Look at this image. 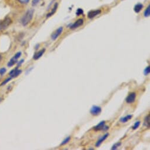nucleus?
I'll use <instances>...</instances> for the list:
<instances>
[{"label":"nucleus","mask_w":150,"mask_h":150,"mask_svg":"<svg viewBox=\"0 0 150 150\" xmlns=\"http://www.w3.org/2000/svg\"><path fill=\"white\" fill-rule=\"evenodd\" d=\"M34 11V10H28L21 19V23L24 26L28 25L32 20Z\"/></svg>","instance_id":"1"},{"label":"nucleus","mask_w":150,"mask_h":150,"mask_svg":"<svg viewBox=\"0 0 150 150\" xmlns=\"http://www.w3.org/2000/svg\"><path fill=\"white\" fill-rule=\"evenodd\" d=\"M11 23V19L7 17L3 21L0 22V31L6 30Z\"/></svg>","instance_id":"2"},{"label":"nucleus","mask_w":150,"mask_h":150,"mask_svg":"<svg viewBox=\"0 0 150 150\" xmlns=\"http://www.w3.org/2000/svg\"><path fill=\"white\" fill-rule=\"evenodd\" d=\"M21 52H17L9 61V62L8 63V67H12L15 64H16L17 62V60L18 59L21 57Z\"/></svg>","instance_id":"3"},{"label":"nucleus","mask_w":150,"mask_h":150,"mask_svg":"<svg viewBox=\"0 0 150 150\" xmlns=\"http://www.w3.org/2000/svg\"><path fill=\"white\" fill-rule=\"evenodd\" d=\"M101 108L98 106L94 105L92 107V108L90 110V112L93 115H98L101 112Z\"/></svg>","instance_id":"4"},{"label":"nucleus","mask_w":150,"mask_h":150,"mask_svg":"<svg viewBox=\"0 0 150 150\" xmlns=\"http://www.w3.org/2000/svg\"><path fill=\"white\" fill-rule=\"evenodd\" d=\"M105 121H103L101 122H100L98 125H97L95 127H94V129L96 131H100V130H104L106 131L107 129H109V127L108 126H105Z\"/></svg>","instance_id":"5"},{"label":"nucleus","mask_w":150,"mask_h":150,"mask_svg":"<svg viewBox=\"0 0 150 150\" xmlns=\"http://www.w3.org/2000/svg\"><path fill=\"white\" fill-rule=\"evenodd\" d=\"M84 24V20L82 18L79 19L76 22H75L72 25H71L70 28L72 30H74V29H76L77 28H79V27L83 25Z\"/></svg>","instance_id":"6"},{"label":"nucleus","mask_w":150,"mask_h":150,"mask_svg":"<svg viewBox=\"0 0 150 150\" xmlns=\"http://www.w3.org/2000/svg\"><path fill=\"white\" fill-rule=\"evenodd\" d=\"M63 31V28L59 27L51 35V38L52 40H56L57 38L61 34Z\"/></svg>","instance_id":"7"},{"label":"nucleus","mask_w":150,"mask_h":150,"mask_svg":"<svg viewBox=\"0 0 150 150\" xmlns=\"http://www.w3.org/2000/svg\"><path fill=\"white\" fill-rule=\"evenodd\" d=\"M135 98H136V94L135 93H131L126 98V102L128 104L132 103L135 101Z\"/></svg>","instance_id":"8"},{"label":"nucleus","mask_w":150,"mask_h":150,"mask_svg":"<svg viewBox=\"0 0 150 150\" xmlns=\"http://www.w3.org/2000/svg\"><path fill=\"white\" fill-rule=\"evenodd\" d=\"M22 72V71L20 69H18V67L14 68V69H13L10 72V75L11 78H15L17 77V76H18Z\"/></svg>","instance_id":"9"},{"label":"nucleus","mask_w":150,"mask_h":150,"mask_svg":"<svg viewBox=\"0 0 150 150\" xmlns=\"http://www.w3.org/2000/svg\"><path fill=\"white\" fill-rule=\"evenodd\" d=\"M101 11L100 10L91 11L88 13V18L90 19H92L95 17L97 16L98 15H99L100 14H101Z\"/></svg>","instance_id":"10"},{"label":"nucleus","mask_w":150,"mask_h":150,"mask_svg":"<svg viewBox=\"0 0 150 150\" xmlns=\"http://www.w3.org/2000/svg\"><path fill=\"white\" fill-rule=\"evenodd\" d=\"M109 135V134L108 133H106L104 135H103L101 138H100L98 141L97 142H96V147H99L100 146V145L101 144V143L107 139V138L108 137Z\"/></svg>","instance_id":"11"},{"label":"nucleus","mask_w":150,"mask_h":150,"mask_svg":"<svg viewBox=\"0 0 150 150\" xmlns=\"http://www.w3.org/2000/svg\"><path fill=\"white\" fill-rule=\"evenodd\" d=\"M45 49H42L41 50L39 51L38 52H35V54H34V57H33V58H34V59H35V60L38 59L39 58H40L42 56V55H43L44 53L45 52Z\"/></svg>","instance_id":"12"},{"label":"nucleus","mask_w":150,"mask_h":150,"mask_svg":"<svg viewBox=\"0 0 150 150\" xmlns=\"http://www.w3.org/2000/svg\"><path fill=\"white\" fill-rule=\"evenodd\" d=\"M142 8H143V5L142 4H136L135 6L134 10V11L135 13H139L141 11Z\"/></svg>","instance_id":"13"},{"label":"nucleus","mask_w":150,"mask_h":150,"mask_svg":"<svg viewBox=\"0 0 150 150\" xmlns=\"http://www.w3.org/2000/svg\"><path fill=\"white\" fill-rule=\"evenodd\" d=\"M132 117V115H126L125 117H122L120 119V121L121 122H123V123H125L126 122H127L128 121H129V120H131Z\"/></svg>","instance_id":"14"},{"label":"nucleus","mask_w":150,"mask_h":150,"mask_svg":"<svg viewBox=\"0 0 150 150\" xmlns=\"http://www.w3.org/2000/svg\"><path fill=\"white\" fill-rule=\"evenodd\" d=\"M144 125L145 126H146V127L149 128V125H150V115H148V116H146L144 120Z\"/></svg>","instance_id":"15"},{"label":"nucleus","mask_w":150,"mask_h":150,"mask_svg":"<svg viewBox=\"0 0 150 150\" xmlns=\"http://www.w3.org/2000/svg\"><path fill=\"white\" fill-rule=\"evenodd\" d=\"M58 3H55V5H54V8H53V9L52 10V11H51V13H50L49 14H47V17H51V16H52L55 12H56V10H57V8H58Z\"/></svg>","instance_id":"16"},{"label":"nucleus","mask_w":150,"mask_h":150,"mask_svg":"<svg viewBox=\"0 0 150 150\" xmlns=\"http://www.w3.org/2000/svg\"><path fill=\"white\" fill-rule=\"evenodd\" d=\"M149 15H150V6H148L146 9L144 11V16L145 17H148L149 16Z\"/></svg>","instance_id":"17"},{"label":"nucleus","mask_w":150,"mask_h":150,"mask_svg":"<svg viewBox=\"0 0 150 150\" xmlns=\"http://www.w3.org/2000/svg\"><path fill=\"white\" fill-rule=\"evenodd\" d=\"M70 139H71V137H67L62 142H61V145H65V144H66L67 143H68L69 141H70Z\"/></svg>","instance_id":"18"},{"label":"nucleus","mask_w":150,"mask_h":150,"mask_svg":"<svg viewBox=\"0 0 150 150\" xmlns=\"http://www.w3.org/2000/svg\"><path fill=\"white\" fill-rule=\"evenodd\" d=\"M150 72V67L149 66H148L145 69H144V74L145 76H147V75H148Z\"/></svg>","instance_id":"19"},{"label":"nucleus","mask_w":150,"mask_h":150,"mask_svg":"<svg viewBox=\"0 0 150 150\" xmlns=\"http://www.w3.org/2000/svg\"><path fill=\"white\" fill-rule=\"evenodd\" d=\"M140 123H141V122L139 121H137L135 123V124H134V125L133 126V127H132V129H137L138 127H139V125H140Z\"/></svg>","instance_id":"20"},{"label":"nucleus","mask_w":150,"mask_h":150,"mask_svg":"<svg viewBox=\"0 0 150 150\" xmlns=\"http://www.w3.org/2000/svg\"><path fill=\"white\" fill-rule=\"evenodd\" d=\"M83 13H84V11H83V9H81V8H79L76 11V15L78 16L82 15Z\"/></svg>","instance_id":"21"},{"label":"nucleus","mask_w":150,"mask_h":150,"mask_svg":"<svg viewBox=\"0 0 150 150\" xmlns=\"http://www.w3.org/2000/svg\"><path fill=\"white\" fill-rule=\"evenodd\" d=\"M121 145V142H118V143H117V144H115L113 146H112V149H117V148L118 147V146H120V145Z\"/></svg>","instance_id":"22"},{"label":"nucleus","mask_w":150,"mask_h":150,"mask_svg":"<svg viewBox=\"0 0 150 150\" xmlns=\"http://www.w3.org/2000/svg\"><path fill=\"white\" fill-rule=\"evenodd\" d=\"M11 77H10V78H8V79H7L6 80H5L2 84H1V86H3V85H4V84H6L7 83H8L11 80Z\"/></svg>","instance_id":"23"},{"label":"nucleus","mask_w":150,"mask_h":150,"mask_svg":"<svg viewBox=\"0 0 150 150\" xmlns=\"http://www.w3.org/2000/svg\"><path fill=\"white\" fill-rule=\"evenodd\" d=\"M6 72V69L4 68H3L1 69H0V74L3 75L5 72Z\"/></svg>","instance_id":"24"},{"label":"nucleus","mask_w":150,"mask_h":150,"mask_svg":"<svg viewBox=\"0 0 150 150\" xmlns=\"http://www.w3.org/2000/svg\"><path fill=\"white\" fill-rule=\"evenodd\" d=\"M18 1L22 4H27L30 1V0H18Z\"/></svg>","instance_id":"25"},{"label":"nucleus","mask_w":150,"mask_h":150,"mask_svg":"<svg viewBox=\"0 0 150 150\" xmlns=\"http://www.w3.org/2000/svg\"><path fill=\"white\" fill-rule=\"evenodd\" d=\"M40 1V0H33L32 4H33V6H35L36 4H37L39 3Z\"/></svg>","instance_id":"26"},{"label":"nucleus","mask_w":150,"mask_h":150,"mask_svg":"<svg viewBox=\"0 0 150 150\" xmlns=\"http://www.w3.org/2000/svg\"><path fill=\"white\" fill-rule=\"evenodd\" d=\"M1 59H2V57H1V55H0V61L1 60Z\"/></svg>","instance_id":"27"},{"label":"nucleus","mask_w":150,"mask_h":150,"mask_svg":"<svg viewBox=\"0 0 150 150\" xmlns=\"http://www.w3.org/2000/svg\"><path fill=\"white\" fill-rule=\"evenodd\" d=\"M0 100H1V99H0Z\"/></svg>","instance_id":"28"}]
</instances>
